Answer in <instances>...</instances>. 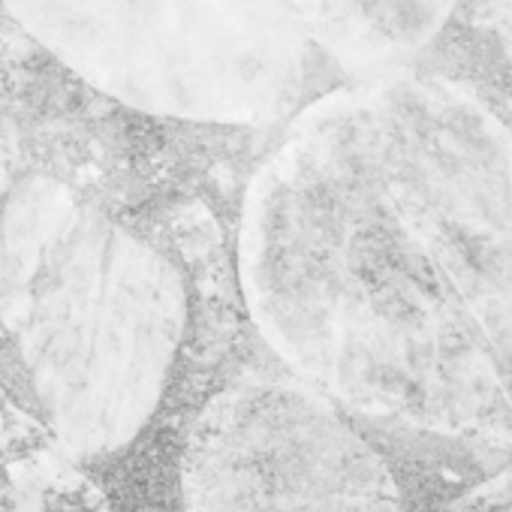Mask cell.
<instances>
[{"instance_id": "6da1fadb", "label": "cell", "mask_w": 512, "mask_h": 512, "mask_svg": "<svg viewBox=\"0 0 512 512\" xmlns=\"http://www.w3.org/2000/svg\"><path fill=\"white\" fill-rule=\"evenodd\" d=\"M329 416L284 383L244 380L202 410L184 452V512H377Z\"/></svg>"}]
</instances>
